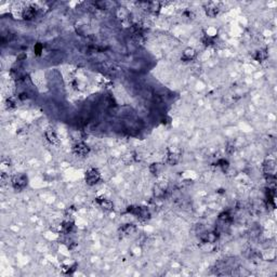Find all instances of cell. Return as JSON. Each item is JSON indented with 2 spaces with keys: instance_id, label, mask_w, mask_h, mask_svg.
I'll return each instance as SVG.
<instances>
[{
  "instance_id": "cell-19",
  "label": "cell",
  "mask_w": 277,
  "mask_h": 277,
  "mask_svg": "<svg viewBox=\"0 0 277 277\" xmlns=\"http://www.w3.org/2000/svg\"><path fill=\"white\" fill-rule=\"evenodd\" d=\"M218 166H220L223 170H226L228 168V161L225 160V159H221V160L218 161Z\"/></svg>"
},
{
  "instance_id": "cell-21",
  "label": "cell",
  "mask_w": 277,
  "mask_h": 277,
  "mask_svg": "<svg viewBox=\"0 0 277 277\" xmlns=\"http://www.w3.org/2000/svg\"><path fill=\"white\" fill-rule=\"evenodd\" d=\"M14 106H15V102L12 100V99H8V100H7V107L13 108Z\"/></svg>"
},
{
  "instance_id": "cell-15",
  "label": "cell",
  "mask_w": 277,
  "mask_h": 277,
  "mask_svg": "<svg viewBox=\"0 0 277 277\" xmlns=\"http://www.w3.org/2000/svg\"><path fill=\"white\" fill-rule=\"evenodd\" d=\"M120 231H121V233L124 235H129V234H131L133 231H134V226H133L132 224H126V225L122 226Z\"/></svg>"
},
{
  "instance_id": "cell-1",
  "label": "cell",
  "mask_w": 277,
  "mask_h": 277,
  "mask_svg": "<svg viewBox=\"0 0 277 277\" xmlns=\"http://www.w3.org/2000/svg\"><path fill=\"white\" fill-rule=\"evenodd\" d=\"M12 185H13V187L17 191L23 190V188L26 187V185H27V177L24 174L15 175V177L12 179Z\"/></svg>"
},
{
  "instance_id": "cell-17",
  "label": "cell",
  "mask_w": 277,
  "mask_h": 277,
  "mask_svg": "<svg viewBox=\"0 0 277 277\" xmlns=\"http://www.w3.org/2000/svg\"><path fill=\"white\" fill-rule=\"evenodd\" d=\"M161 170V166L159 165V163H153V165L151 166V171L152 173H154V174H158V172H160Z\"/></svg>"
},
{
  "instance_id": "cell-5",
  "label": "cell",
  "mask_w": 277,
  "mask_h": 277,
  "mask_svg": "<svg viewBox=\"0 0 277 277\" xmlns=\"http://www.w3.org/2000/svg\"><path fill=\"white\" fill-rule=\"evenodd\" d=\"M200 239H202L204 242H214L216 239H218V234L214 232L204 233V234L200 236Z\"/></svg>"
},
{
  "instance_id": "cell-3",
  "label": "cell",
  "mask_w": 277,
  "mask_h": 277,
  "mask_svg": "<svg viewBox=\"0 0 277 277\" xmlns=\"http://www.w3.org/2000/svg\"><path fill=\"white\" fill-rule=\"evenodd\" d=\"M73 151L77 156L84 157L89 153V147H88L86 144H84V143H78V144H76L75 146H74Z\"/></svg>"
},
{
  "instance_id": "cell-11",
  "label": "cell",
  "mask_w": 277,
  "mask_h": 277,
  "mask_svg": "<svg viewBox=\"0 0 277 277\" xmlns=\"http://www.w3.org/2000/svg\"><path fill=\"white\" fill-rule=\"evenodd\" d=\"M46 138H47V140L49 141L51 144H57V143H59V138H57L56 134H55L53 131L46 132Z\"/></svg>"
},
{
  "instance_id": "cell-6",
  "label": "cell",
  "mask_w": 277,
  "mask_h": 277,
  "mask_svg": "<svg viewBox=\"0 0 277 277\" xmlns=\"http://www.w3.org/2000/svg\"><path fill=\"white\" fill-rule=\"evenodd\" d=\"M96 202L100 205L101 207L106 210H112L113 209V202L109 199L105 197H98L96 198Z\"/></svg>"
},
{
  "instance_id": "cell-2",
  "label": "cell",
  "mask_w": 277,
  "mask_h": 277,
  "mask_svg": "<svg viewBox=\"0 0 277 277\" xmlns=\"http://www.w3.org/2000/svg\"><path fill=\"white\" fill-rule=\"evenodd\" d=\"M100 179H101L100 172H99L96 169H90V170H88L86 173V182H87V184H89V185H94V184H96L99 181H100Z\"/></svg>"
},
{
  "instance_id": "cell-14",
  "label": "cell",
  "mask_w": 277,
  "mask_h": 277,
  "mask_svg": "<svg viewBox=\"0 0 277 277\" xmlns=\"http://www.w3.org/2000/svg\"><path fill=\"white\" fill-rule=\"evenodd\" d=\"M62 230H63V232L65 233H69L71 230H73L74 227V223L71 222V221H65V222L63 223V224L61 225Z\"/></svg>"
},
{
  "instance_id": "cell-22",
  "label": "cell",
  "mask_w": 277,
  "mask_h": 277,
  "mask_svg": "<svg viewBox=\"0 0 277 277\" xmlns=\"http://www.w3.org/2000/svg\"><path fill=\"white\" fill-rule=\"evenodd\" d=\"M18 98H20L21 100H25V99L28 98V95H27V93H21L20 95H18Z\"/></svg>"
},
{
  "instance_id": "cell-7",
  "label": "cell",
  "mask_w": 277,
  "mask_h": 277,
  "mask_svg": "<svg viewBox=\"0 0 277 277\" xmlns=\"http://www.w3.org/2000/svg\"><path fill=\"white\" fill-rule=\"evenodd\" d=\"M219 11H220V9H219V7L216 6V3H209L206 7V13H207L208 17H216V15L219 13Z\"/></svg>"
},
{
  "instance_id": "cell-10",
  "label": "cell",
  "mask_w": 277,
  "mask_h": 277,
  "mask_svg": "<svg viewBox=\"0 0 277 277\" xmlns=\"http://www.w3.org/2000/svg\"><path fill=\"white\" fill-rule=\"evenodd\" d=\"M195 55H196L195 50L188 48V49H186L185 51L183 52V54H182V60H183V61H191V60H193L194 57H195Z\"/></svg>"
},
{
  "instance_id": "cell-4",
  "label": "cell",
  "mask_w": 277,
  "mask_h": 277,
  "mask_svg": "<svg viewBox=\"0 0 277 277\" xmlns=\"http://www.w3.org/2000/svg\"><path fill=\"white\" fill-rule=\"evenodd\" d=\"M36 14H37V9L35 8V7H27V8H25V10L23 11L22 13L23 18L27 21L33 20V18L36 17Z\"/></svg>"
},
{
  "instance_id": "cell-8",
  "label": "cell",
  "mask_w": 277,
  "mask_h": 277,
  "mask_svg": "<svg viewBox=\"0 0 277 277\" xmlns=\"http://www.w3.org/2000/svg\"><path fill=\"white\" fill-rule=\"evenodd\" d=\"M276 170V165L274 161L269 160L264 163V172L266 173L267 175H274Z\"/></svg>"
},
{
  "instance_id": "cell-16",
  "label": "cell",
  "mask_w": 277,
  "mask_h": 277,
  "mask_svg": "<svg viewBox=\"0 0 277 277\" xmlns=\"http://www.w3.org/2000/svg\"><path fill=\"white\" fill-rule=\"evenodd\" d=\"M159 9H160L159 2H148V9H147V10L153 11V12H157V11H159Z\"/></svg>"
},
{
  "instance_id": "cell-9",
  "label": "cell",
  "mask_w": 277,
  "mask_h": 277,
  "mask_svg": "<svg viewBox=\"0 0 277 277\" xmlns=\"http://www.w3.org/2000/svg\"><path fill=\"white\" fill-rule=\"evenodd\" d=\"M137 216L140 220H148L149 216H151V214H149V211L146 209V208H143V207H140V209H138V212L137 214Z\"/></svg>"
},
{
  "instance_id": "cell-12",
  "label": "cell",
  "mask_w": 277,
  "mask_h": 277,
  "mask_svg": "<svg viewBox=\"0 0 277 277\" xmlns=\"http://www.w3.org/2000/svg\"><path fill=\"white\" fill-rule=\"evenodd\" d=\"M179 159H180V157H179L177 154H175V153H169V154H168L167 161L170 163V165H175V163H177Z\"/></svg>"
},
{
  "instance_id": "cell-20",
  "label": "cell",
  "mask_w": 277,
  "mask_h": 277,
  "mask_svg": "<svg viewBox=\"0 0 277 277\" xmlns=\"http://www.w3.org/2000/svg\"><path fill=\"white\" fill-rule=\"evenodd\" d=\"M42 49L43 48H42V45H41V43H37V45H35V47H34V51L37 55H39L41 52H42Z\"/></svg>"
},
{
  "instance_id": "cell-18",
  "label": "cell",
  "mask_w": 277,
  "mask_h": 277,
  "mask_svg": "<svg viewBox=\"0 0 277 277\" xmlns=\"http://www.w3.org/2000/svg\"><path fill=\"white\" fill-rule=\"evenodd\" d=\"M220 220L223 221V222H228L231 220V214L228 212H223V213L220 214Z\"/></svg>"
},
{
  "instance_id": "cell-13",
  "label": "cell",
  "mask_w": 277,
  "mask_h": 277,
  "mask_svg": "<svg viewBox=\"0 0 277 277\" xmlns=\"http://www.w3.org/2000/svg\"><path fill=\"white\" fill-rule=\"evenodd\" d=\"M266 57H267V53L266 51H264V50H259V51H257L255 54V59L259 62L264 61Z\"/></svg>"
}]
</instances>
